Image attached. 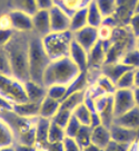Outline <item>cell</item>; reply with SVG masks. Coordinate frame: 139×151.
Instances as JSON below:
<instances>
[{
    "instance_id": "obj_1",
    "label": "cell",
    "mask_w": 139,
    "mask_h": 151,
    "mask_svg": "<svg viewBox=\"0 0 139 151\" xmlns=\"http://www.w3.org/2000/svg\"><path fill=\"white\" fill-rule=\"evenodd\" d=\"M10 62L12 76L19 81L26 82L29 80L28 68V49L29 36L27 32H16L10 42L5 46Z\"/></svg>"
},
{
    "instance_id": "obj_2",
    "label": "cell",
    "mask_w": 139,
    "mask_h": 151,
    "mask_svg": "<svg viewBox=\"0 0 139 151\" xmlns=\"http://www.w3.org/2000/svg\"><path fill=\"white\" fill-rule=\"evenodd\" d=\"M0 119H2L13 133L16 143L35 146V133L37 118H26L12 110H0Z\"/></svg>"
},
{
    "instance_id": "obj_3",
    "label": "cell",
    "mask_w": 139,
    "mask_h": 151,
    "mask_svg": "<svg viewBox=\"0 0 139 151\" xmlns=\"http://www.w3.org/2000/svg\"><path fill=\"white\" fill-rule=\"evenodd\" d=\"M79 73L80 70L69 57L51 60L43 73V84L46 87L54 84L68 86L79 75Z\"/></svg>"
},
{
    "instance_id": "obj_4",
    "label": "cell",
    "mask_w": 139,
    "mask_h": 151,
    "mask_svg": "<svg viewBox=\"0 0 139 151\" xmlns=\"http://www.w3.org/2000/svg\"><path fill=\"white\" fill-rule=\"evenodd\" d=\"M50 62L51 60L49 58V56L43 48L41 37L38 36L37 34L29 36V49H28L29 80L43 84V73Z\"/></svg>"
},
{
    "instance_id": "obj_5",
    "label": "cell",
    "mask_w": 139,
    "mask_h": 151,
    "mask_svg": "<svg viewBox=\"0 0 139 151\" xmlns=\"http://www.w3.org/2000/svg\"><path fill=\"white\" fill-rule=\"evenodd\" d=\"M43 48L51 60L68 57L74 34L70 30L62 32H49L41 37Z\"/></svg>"
},
{
    "instance_id": "obj_6",
    "label": "cell",
    "mask_w": 139,
    "mask_h": 151,
    "mask_svg": "<svg viewBox=\"0 0 139 151\" xmlns=\"http://www.w3.org/2000/svg\"><path fill=\"white\" fill-rule=\"evenodd\" d=\"M0 96L11 104L27 102V94L23 82L11 75H0Z\"/></svg>"
},
{
    "instance_id": "obj_7",
    "label": "cell",
    "mask_w": 139,
    "mask_h": 151,
    "mask_svg": "<svg viewBox=\"0 0 139 151\" xmlns=\"http://www.w3.org/2000/svg\"><path fill=\"white\" fill-rule=\"evenodd\" d=\"M95 106L97 113L101 119L102 125L110 128L113 123V96L112 94H102L95 97Z\"/></svg>"
},
{
    "instance_id": "obj_8",
    "label": "cell",
    "mask_w": 139,
    "mask_h": 151,
    "mask_svg": "<svg viewBox=\"0 0 139 151\" xmlns=\"http://www.w3.org/2000/svg\"><path fill=\"white\" fill-rule=\"evenodd\" d=\"M6 19L8 22L9 27L18 32H33L32 25V16L21 10L11 9L7 15Z\"/></svg>"
},
{
    "instance_id": "obj_9",
    "label": "cell",
    "mask_w": 139,
    "mask_h": 151,
    "mask_svg": "<svg viewBox=\"0 0 139 151\" xmlns=\"http://www.w3.org/2000/svg\"><path fill=\"white\" fill-rule=\"evenodd\" d=\"M112 96H113V114H115V118L126 113L127 111L136 106L133 90L116 88Z\"/></svg>"
},
{
    "instance_id": "obj_10",
    "label": "cell",
    "mask_w": 139,
    "mask_h": 151,
    "mask_svg": "<svg viewBox=\"0 0 139 151\" xmlns=\"http://www.w3.org/2000/svg\"><path fill=\"white\" fill-rule=\"evenodd\" d=\"M49 17L51 32H62L69 30L70 16L59 6L55 5L49 9Z\"/></svg>"
},
{
    "instance_id": "obj_11",
    "label": "cell",
    "mask_w": 139,
    "mask_h": 151,
    "mask_svg": "<svg viewBox=\"0 0 139 151\" xmlns=\"http://www.w3.org/2000/svg\"><path fill=\"white\" fill-rule=\"evenodd\" d=\"M72 34H74V39L80 46H82L87 52H89L91 47L100 39L99 38V29L96 27H91L89 25H87Z\"/></svg>"
},
{
    "instance_id": "obj_12",
    "label": "cell",
    "mask_w": 139,
    "mask_h": 151,
    "mask_svg": "<svg viewBox=\"0 0 139 151\" xmlns=\"http://www.w3.org/2000/svg\"><path fill=\"white\" fill-rule=\"evenodd\" d=\"M109 129L111 133V140L116 142L131 145L133 142L139 140V130L128 129V128L120 127L117 124H112Z\"/></svg>"
},
{
    "instance_id": "obj_13",
    "label": "cell",
    "mask_w": 139,
    "mask_h": 151,
    "mask_svg": "<svg viewBox=\"0 0 139 151\" xmlns=\"http://www.w3.org/2000/svg\"><path fill=\"white\" fill-rule=\"evenodd\" d=\"M106 60V48L99 39L88 52V70H101Z\"/></svg>"
},
{
    "instance_id": "obj_14",
    "label": "cell",
    "mask_w": 139,
    "mask_h": 151,
    "mask_svg": "<svg viewBox=\"0 0 139 151\" xmlns=\"http://www.w3.org/2000/svg\"><path fill=\"white\" fill-rule=\"evenodd\" d=\"M68 57L72 60V63L78 67L80 72H88V52L77 43L75 39L70 45Z\"/></svg>"
},
{
    "instance_id": "obj_15",
    "label": "cell",
    "mask_w": 139,
    "mask_h": 151,
    "mask_svg": "<svg viewBox=\"0 0 139 151\" xmlns=\"http://www.w3.org/2000/svg\"><path fill=\"white\" fill-rule=\"evenodd\" d=\"M49 125L50 119L38 116L36 122V133H35V146L37 149H47L49 146Z\"/></svg>"
},
{
    "instance_id": "obj_16",
    "label": "cell",
    "mask_w": 139,
    "mask_h": 151,
    "mask_svg": "<svg viewBox=\"0 0 139 151\" xmlns=\"http://www.w3.org/2000/svg\"><path fill=\"white\" fill-rule=\"evenodd\" d=\"M32 25H33V32L38 36L43 37L48 35L50 30V17L49 10H37L32 15Z\"/></svg>"
},
{
    "instance_id": "obj_17",
    "label": "cell",
    "mask_w": 139,
    "mask_h": 151,
    "mask_svg": "<svg viewBox=\"0 0 139 151\" xmlns=\"http://www.w3.org/2000/svg\"><path fill=\"white\" fill-rule=\"evenodd\" d=\"M120 127H125L128 129L139 130V108L135 106L126 113L116 116L113 119V123Z\"/></svg>"
},
{
    "instance_id": "obj_18",
    "label": "cell",
    "mask_w": 139,
    "mask_h": 151,
    "mask_svg": "<svg viewBox=\"0 0 139 151\" xmlns=\"http://www.w3.org/2000/svg\"><path fill=\"white\" fill-rule=\"evenodd\" d=\"M23 85H25V91L27 94L28 101L30 102L40 103L47 95V87L43 84L28 80L23 82Z\"/></svg>"
},
{
    "instance_id": "obj_19",
    "label": "cell",
    "mask_w": 139,
    "mask_h": 151,
    "mask_svg": "<svg viewBox=\"0 0 139 151\" xmlns=\"http://www.w3.org/2000/svg\"><path fill=\"white\" fill-rule=\"evenodd\" d=\"M129 70L128 66H126L125 64H123L121 62H117V63H108V64H104V66L101 67V74L104 76H106L107 78H109L111 82L115 83L121 77V76Z\"/></svg>"
},
{
    "instance_id": "obj_20",
    "label": "cell",
    "mask_w": 139,
    "mask_h": 151,
    "mask_svg": "<svg viewBox=\"0 0 139 151\" xmlns=\"http://www.w3.org/2000/svg\"><path fill=\"white\" fill-rule=\"evenodd\" d=\"M110 141H111V133L109 128L101 124L91 129V142L95 143L96 146L105 149Z\"/></svg>"
},
{
    "instance_id": "obj_21",
    "label": "cell",
    "mask_w": 139,
    "mask_h": 151,
    "mask_svg": "<svg viewBox=\"0 0 139 151\" xmlns=\"http://www.w3.org/2000/svg\"><path fill=\"white\" fill-rule=\"evenodd\" d=\"M60 108V101L55 100L46 95V97L40 102L39 109V116H43L46 119H51Z\"/></svg>"
},
{
    "instance_id": "obj_22",
    "label": "cell",
    "mask_w": 139,
    "mask_h": 151,
    "mask_svg": "<svg viewBox=\"0 0 139 151\" xmlns=\"http://www.w3.org/2000/svg\"><path fill=\"white\" fill-rule=\"evenodd\" d=\"M39 109H40V103L30 102V101L13 104V111L19 115L26 118H38Z\"/></svg>"
},
{
    "instance_id": "obj_23",
    "label": "cell",
    "mask_w": 139,
    "mask_h": 151,
    "mask_svg": "<svg viewBox=\"0 0 139 151\" xmlns=\"http://www.w3.org/2000/svg\"><path fill=\"white\" fill-rule=\"evenodd\" d=\"M88 25L87 22V6L77 9L70 15V28L69 30L72 32H77Z\"/></svg>"
},
{
    "instance_id": "obj_24",
    "label": "cell",
    "mask_w": 139,
    "mask_h": 151,
    "mask_svg": "<svg viewBox=\"0 0 139 151\" xmlns=\"http://www.w3.org/2000/svg\"><path fill=\"white\" fill-rule=\"evenodd\" d=\"M102 19H104V16L99 10L96 1L91 0L90 2L87 5V22H88V25L91 27L99 28L102 24Z\"/></svg>"
},
{
    "instance_id": "obj_25",
    "label": "cell",
    "mask_w": 139,
    "mask_h": 151,
    "mask_svg": "<svg viewBox=\"0 0 139 151\" xmlns=\"http://www.w3.org/2000/svg\"><path fill=\"white\" fill-rule=\"evenodd\" d=\"M85 94H86V91H78V92H75V93H71L69 95H67L60 102V109L69 110V111L72 112L79 104H81V103L84 102Z\"/></svg>"
},
{
    "instance_id": "obj_26",
    "label": "cell",
    "mask_w": 139,
    "mask_h": 151,
    "mask_svg": "<svg viewBox=\"0 0 139 151\" xmlns=\"http://www.w3.org/2000/svg\"><path fill=\"white\" fill-rule=\"evenodd\" d=\"M90 1L91 0H55V5L59 6L70 16L77 9L86 7Z\"/></svg>"
},
{
    "instance_id": "obj_27",
    "label": "cell",
    "mask_w": 139,
    "mask_h": 151,
    "mask_svg": "<svg viewBox=\"0 0 139 151\" xmlns=\"http://www.w3.org/2000/svg\"><path fill=\"white\" fill-rule=\"evenodd\" d=\"M16 143L13 133L2 119H0V148L13 146Z\"/></svg>"
},
{
    "instance_id": "obj_28",
    "label": "cell",
    "mask_w": 139,
    "mask_h": 151,
    "mask_svg": "<svg viewBox=\"0 0 139 151\" xmlns=\"http://www.w3.org/2000/svg\"><path fill=\"white\" fill-rule=\"evenodd\" d=\"M72 115L78 120L82 125L90 127V119H91V111L86 106L84 102L79 104L77 108L72 111Z\"/></svg>"
},
{
    "instance_id": "obj_29",
    "label": "cell",
    "mask_w": 139,
    "mask_h": 151,
    "mask_svg": "<svg viewBox=\"0 0 139 151\" xmlns=\"http://www.w3.org/2000/svg\"><path fill=\"white\" fill-rule=\"evenodd\" d=\"M66 138V133H65V129L59 127L58 124L54 123L50 120V125H49V133L48 139L49 143H60L62 142Z\"/></svg>"
},
{
    "instance_id": "obj_30",
    "label": "cell",
    "mask_w": 139,
    "mask_h": 151,
    "mask_svg": "<svg viewBox=\"0 0 139 151\" xmlns=\"http://www.w3.org/2000/svg\"><path fill=\"white\" fill-rule=\"evenodd\" d=\"M120 62L126 66H128L129 68H133V70L139 68V50L136 47L127 50L123 54Z\"/></svg>"
},
{
    "instance_id": "obj_31",
    "label": "cell",
    "mask_w": 139,
    "mask_h": 151,
    "mask_svg": "<svg viewBox=\"0 0 139 151\" xmlns=\"http://www.w3.org/2000/svg\"><path fill=\"white\" fill-rule=\"evenodd\" d=\"M12 8L17 10H21L29 15H33L38 10L35 0H12Z\"/></svg>"
},
{
    "instance_id": "obj_32",
    "label": "cell",
    "mask_w": 139,
    "mask_h": 151,
    "mask_svg": "<svg viewBox=\"0 0 139 151\" xmlns=\"http://www.w3.org/2000/svg\"><path fill=\"white\" fill-rule=\"evenodd\" d=\"M74 139L81 149L88 146L89 143H91V128L88 125H81Z\"/></svg>"
},
{
    "instance_id": "obj_33",
    "label": "cell",
    "mask_w": 139,
    "mask_h": 151,
    "mask_svg": "<svg viewBox=\"0 0 139 151\" xmlns=\"http://www.w3.org/2000/svg\"><path fill=\"white\" fill-rule=\"evenodd\" d=\"M134 87H135V70H127V72L116 82V88L133 90Z\"/></svg>"
},
{
    "instance_id": "obj_34",
    "label": "cell",
    "mask_w": 139,
    "mask_h": 151,
    "mask_svg": "<svg viewBox=\"0 0 139 151\" xmlns=\"http://www.w3.org/2000/svg\"><path fill=\"white\" fill-rule=\"evenodd\" d=\"M98 90L101 92L102 94H113V92L116 91V85L115 83L111 82L106 76L101 75L97 78L96 84H95Z\"/></svg>"
},
{
    "instance_id": "obj_35",
    "label": "cell",
    "mask_w": 139,
    "mask_h": 151,
    "mask_svg": "<svg viewBox=\"0 0 139 151\" xmlns=\"http://www.w3.org/2000/svg\"><path fill=\"white\" fill-rule=\"evenodd\" d=\"M104 17L112 16L116 11V0H95Z\"/></svg>"
},
{
    "instance_id": "obj_36",
    "label": "cell",
    "mask_w": 139,
    "mask_h": 151,
    "mask_svg": "<svg viewBox=\"0 0 139 151\" xmlns=\"http://www.w3.org/2000/svg\"><path fill=\"white\" fill-rule=\"evenodd\" d=\"M67 94V86L66 85H60V84H54L47 87V96L58 100V101H62Z\"/></svg>"
},
{
    "instance_id": "obj_37",
    "label": "cell",
    "mask_w": 139,
    "mask_h": 151,
    "mask_svg": "<svg viewBox=\"0 0 139 151\" xmlns=\"http://www.w3.org/2000/svg\"><path fill=\"white\" fill-rule=\"evenodd\" d=\"M71 115H72V112H71V111L59 108V110L57 111V113L55 114L50 120H51L54 123L58 124L59 127H61V128L65 129V127L67 125L68 121H69L70 118H71Z\"/></svg>"
},
{
    "instance_id": "obj_38",
    "label": "cell",
    "mask_w": 139,
    "mask_h": 151,
    "mask_svg": "<svg viewBox=\"0 0 139 151\" xmlns=\"http://www.w3.org/2000/svg\"><path fill=\"white\" fill-rule=\"evenodd\" d=\"M0 75H11V67L9 57L5 46H0Z\"/></svg>"
},
{
    "instance_id": "obj_39",
    "label": "cell",
    "mask_w": 139,
    "mask_h": 151,
    "mask_svg": "<svg viewBox=\"0 0 139 151\" xmlns=\"http://www.w3.org/2000/svg\"><path fill=\"white\" fill-rule=\"evenodd\" d=\"M82 124L76 119L74 115H71L70 120L68 121L67 125L65 127V133L67 138H75V135L77 134L78 130L80 129V127Z\"/></svg>"
},
{
    "instance_id": "obj_40",
    "label": "cell",
    "mask_w": 139,
    "mask_h": 151,
    "mask_svg": "<svg viewBox=\"0 0 139 151\" xmlns=\"http://www.w3.org/2000/svg\"><path fill=\"white\" fill-rule=\"evenodd\" d=\"M15 30L8 26L0 25V46H6L15 35Z\"/></svg>"
},
{
    "instance_id": "obj_41",
    "label": "cell",
    "mask_w": 139,
    "mask_h": 151,
    "mask_svg": "<svg viewBox=\"0 0 139 151\" xmlns=\"http://www.w3.org/2000/svg\"><path fill=\"white\" fill-rule=\"evenodd\" d=\"M128 28L135 37H139V12H135L128 22Z\"/></svg>"
},
{
    "instance_id": "obj_42",
    "label": "cell",
    "mask_w": 139,
    "mask_h": 151,
    "mask_svg": "<svg viewBox=\"0 0 139 151\" xmlns=\"http://www.w3.org/2000/svg\"><path fill=\"white\" fill-rule=\"evenodd\" d=\"M62 147H64V151H82L79 145L75 141L74 138H65L62 141Z\"/></svg>"
},
{
    "instance_id": "obj_43",
    "label": "cell",
    "mask_w": 139,
    "mask_h": 151,
    "mask_svg": "<svg viewBox=\"0 0 139 151\" xmlns=\"http://www.w3.org/2000/svg\"><path fill=\"white\" fill-rule=\"evenodd\" d=\"M130 145H125V143H119L116 141L111 140L108 146L104 149V151H128Z\"/></svg>"
},
{
    "instance_id": "obj_44",
    "label": "cell",
    "mask_w": 139,
    "mask_h": 151,
    "mask_svg": "<svg viewBox=\"0 0 139 151\" xmlns=\"http://www.w3.org/2000/svg\"><path fill=\"white\" fill-rule=\"evenodd\" d=\"M38 10H49L55 6V0H35Z\"/></svg>"
},
{
    "instance_id": "obj_45",
    "label": "cell",
    "mask_w": 139,
    "mask_h": 151,
    "mask_svg": "<svg viewBox=\"0 0 139 151\" xmlns=\"http://www.w3.org/2000/svg\"><path fill=\"white\" fill-rule=\"evenodd\" d=\"M101 119L99 116V114L97 113V111L91 112V119H90V128H96L98 125H101Z\"/></svg>"
},
{
    "instance_id": "obj_46",
    "label": "cell",
    "mask_w": 139,
    "mask_h": 151,
    "mask_svg": "<svg viewBox=\"0 0 139 151\" xmlns=\"http://www.w3.org/2000/svg\"><path fill=\"white\" fill-rule=\"evenodd\" d=\"M15 150L16 151H38V149H37V147L36 146L15 143Z\"/></svg>"
},
{
    "instance_id": "obj_47",
    "label": "cell",
    "mask_w": 139,
    "mask_h": 151,
    "mask_svg": "<svg viewBox=\"0 0 139 151\" xmlns=\"http://www.w3.org/2000/svg\"><path fill=\"white\" fill-rule=\"evenodd\" d=\"M2 109H7V110H12L13 109V104H11L9 101H7L6 99L0 96V110Z\"/></svg>"
},
{
    "instance_id": "obj_48",
    "label": "cell",
    "mask_w": 139,
    "mask_h": 151,
    "mask_svg": "<svg viewBox=\"0 0 139 151\" xmlns=\"http://www.w3.org/2000/svg\"><path fill=\"white\" fill-rule=\"evenodd\" d=\"M47 151H64V147H62V142L60 143H49L47 147Z\"/></svg>"
},
{
    "instance_id": "obj_49",
    "label": "cell",
    "mask_w": 139,
    "mask_h": 151,
    "mask_svg": "<svg viewBox=\"0 0 139 151\" xmlns=\"http://www.w3.org/2000/svg\"><path fill=\"white\" fill-rule=\"evenodd\" d=\"M82 151H104V149H101L100 147L96 146L95 143H89L88 146H86L82 148Z\"/></svg>"
},
{
    "instance_id": "obj_50",
    "label": "cell",
    "mask_w": 139,
    "mask_h": 151,
    "mask_svg": "<svg viewBox=\"0 0 139 151\" xmlns=\"http://www.w3.org/2000/svg\"><path fill=\"white\" fill-rule=\"evenodd\" d=\"M133 94H134L135 105L139 108V87H134L133 88Z\"/></svg>"
},
{
    "instance_id": "obj_51",
    "label": "cell",
    "mask_w": 139,
    "mask_h": 151,
    "mask_svg": "<svg viewBox=\"0 0 139 151\" xmlns=\"http://www.w3.org/2000/svg\"><path fill=\"white\" fill-rule=\"evenodd\" d=\"M128 151H139V140L133 142V143L129 146Z\"/></svg>"
},
{
    "instance_id": "obj_52",
    "label": "cell",
    "mask_w": 139,
    "mask_h": 151,
    "mask_svg": "<svg viewBox=\"0 0 139 151\" xmlns=\"http://www.w3.org/2000/svg\"><path fill=\"white\" fill-rule=\"evenodd\" d=\"M135 87H139V68L135 70Z\"/></svg>"
},
{
    "instance_id": "obj_53",
    "label": "cell",
    "mask_w": 139,
    "mask_h": 151,
    "mask_svg": "<svg viewBox=\"0 0 139 151\" xmlns=\"http://www.w3.org/2000/svg\"><path fill=\"white\" fill-rule=\"evenodd\" d=\"M0 151H16L15 150V145L13 146L5 147V148H0Z\"/></svg>"
},
{
    "instance_id": "obj_54",
    "label": "cell",
    "mask_w": 139,
    "mask_h": 151,
    "mask_svg": "<svg viewBox=\"0 0 139 151\" xmlns=\"http://www.w3.org/2000/svg\"><path fill=\"white\" fill-rule=\"evenodd\" d=\"M135 47L139 50V37L136 38V43H135Z\"/></svg>"
},
{
    "instance_id": "obj_55",
    "label": "cell",
    "mask_w": 139,
    "mask_h": 151,
    "mask_svg": "<svg viewBox=\"0 0 139 151\" xmlns=\"http://www.w3.org/2000/svg\"><path fill=\"white\" fill-rule=\"evenodd\" d=\"M135 12H139V0L136 4V8H135Z\"/></svg>"
},
{
    "instance_id": "obj_56",
    "label": "cell",
    "mask_w": 139,
    "mask_h": 151,
    "mask_svg": "<svg viewBox=\"0 0 139 151\" xmlns=\"http://www.w3.org/2000/svg\"><path fill=\"white\" fill-rule=\"evenodd\" d=\"M38 151H47L46 149H38Z\"/></svg>"
}]
</instances>
